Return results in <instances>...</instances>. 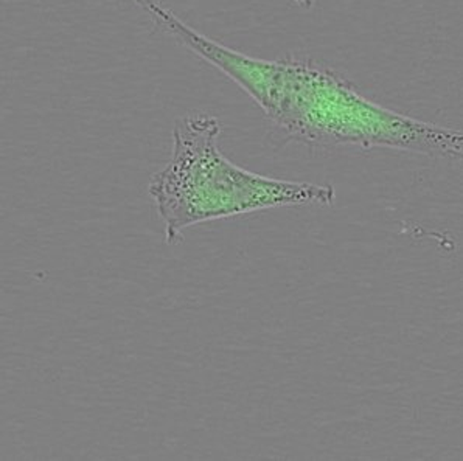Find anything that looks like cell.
<instances>
[{
  "mask_svg": "<svg viewBox=\"0 0 463 461\" xmlns=\"http://www.w3.org/2000/svg\"><path fill=\"white\" fill-rule=\"evenodd\" d=\"M293 2L302 10H311L316 5V0H293Z\"/></svg>",
  "mask_w": 463,
  "mask_h": 461,
  "instance_id": "3957f363",
  "label": "cell"
},
{
  "mask_svg": "<svg viewBox=\"0 0 463 461\" xmlns=\"http://www.w3.org/2000/svg\"><path fill=\"white\" fill-rule=\"evenodd\" d=\"M221 131V121L205 112L188 114L175 125L170 160L148 185L165 225L166 244H176L187 229L210 221L335 202L331 185L274 179L233 164L218 145Z\"/></svg>",
  "mask_w": 463,
  "mask_h": 461,
  "instance_id": "7a4b0ae2",
  "label": "cell"
},
{
  "mask_svg": "<svg viewBox=\"0 0 463 461\" xmlns=\"http://www.w3.org/2000/svg\"><path fill=\"white\" fill-rule=\"evenodd\" d=\"M164 30L254 99L288 137L313 148L395 149L463 160V129L419 120L367 99L337 71L302 58L263 60L168 14Z\"/></svg>",
  "mask_w": 463,
  "mask_h": 461,
  "instance_id": "6da1fadb",
  "label": "cell"
}]
</instances>
